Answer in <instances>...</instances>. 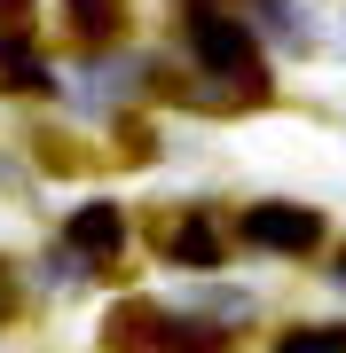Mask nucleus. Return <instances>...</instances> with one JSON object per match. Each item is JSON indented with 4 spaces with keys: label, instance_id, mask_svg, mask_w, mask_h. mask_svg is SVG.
<instances>
[{
    "label": "nucleus",
    "instance_id": "1",
    "mask_svg": "<svg viewBox=\"0 0 346 353\" xmlns=\"http://www.w3.org/2000/svg\"><path fill=\"white\" fill-rule=\"evenodd\" d=\"M189 55L205 63L220 87H236V94H268V63H260V39H252V24L244 16H229V8H197L189 16Z\"/></svg>",
    "mask_w": 346,
    "mask_h": 353
},
{
    "label": "nucleus",
    "instance_id": "2",
    "mask_svg": "<svg viewBox=\"0 0 346 353\" xmlns=\"http://www.w3.org/2000/svg\"><path fill=\"white\" fill-rule=\"evenodd\" d=\"M244 243H260V252H315L323 212H307V204H252L244 212Z\"/></svg>",
    "mask_w": 346,
    "mask_h": 353
},
{
    "label": "nucleus",
    "instance_id": "3",
    "mask_svg": "<svg viewBox=\"0 0 346 353\" xmlns=\"http://www.w3.org/2000/svg\"><path fill=\"white\" fill-rule=\"evenodd\" d=\"M71 252H87V259H110L118 243H126V220L110 212V204H87V212H71Z\"/></svg>",
    "mask_w": 346,
    "mask_h": 353
},
{
    "label": "nucleus",
    "instance_id": "4",
    "mask_svg": "<svg viewBox=\"0 0 346 353\" xmlns=\"http://www.w3.org/2000/svg\"><path fill=\"white\" fill-rule=\"evenodd\" d=\"M166 252H173V259H189V267H213V259H220V228H213L205 212H189V220L166 236Z\"/></svg>",
    "mask_w": 346,
    "mask_h": 353
},
{
    "label": "nucleus",
    "instance_id": "5",
    "mask_svg": "<svg viewBox=\"0 0 346 353\" xmlns=\"http://www.w3.org/2000/svg\"><path fill=\"white\" fill-rule=\"evenodd\" d=\"M71 8V24L87 32V39H103V32H118V0H64Z\"/></svg>",
    "mask_w": 346,
    "mask_h": 353
},
{
    "label": "nucleus",
    "instance_id": "6",
    "mask_svg": "<svg viewBox=\"0 0 346 353\" xmlns=\"http://www.w3.org/2000/svg\"><path fill=\"white\" fill-rule=\"evenodd\" d=\"M276 353H346V330H291Z\"/></svg>",
    "mask_w": 346,
    "mask_h": 353
},
{
    "label": "nucleus",
    "instance_id": "7",
    "mask_svg": "<svg viewBox=\"0 0 346 353\" xmlns=\"http://www.w3.org/2000/svg\"><path fill=\"white\" fill-rule=\"evenodd\" d=\"M32 24V0H0V32H24Z\"/></svg>",
    "mask_w": 346,
    "mask_h": 353
},
{
    "label": "nucleus",
    "instance_id": "8",
    "mask_svg": "<svg viewBox=\"0 0 346 353\" xmlns=\"http://www.w3.org/2000/svg\"><path fill=\"white\" fill-rule=\"evenodd\" d=\"M338 275H346V259H338Z\"/></svg>",
    "mask_w": 346,
    "mask_h": 353
}]
</instances>
